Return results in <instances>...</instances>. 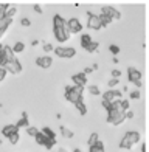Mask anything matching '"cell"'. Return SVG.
Instances as JSON below:
<instances>
[{
	"instance_id": "6da1fadb",
	"label": "cell",
	"mask_w": 149,
	"mask_h": 152,
	"mask_svg": "<svg viewBox=\"0 0 149 152\" xmlns=\"http://www.w3.org/2000/svg\"><path fill=\"white\" fill-rule=\"evenodd\" d=\"M53 34H55L58 42H65L70 37V31L67 28V20L61 14H55V17H53Z\"/></svg>"
},
{
	"instance_id": "7a4b0ae2",
	"label": "cell",
	"mask_w": 149,
	"mask_h": 152,
	"mask_svg": "<svg viewBox=\"0 0 149 152\" xmlns=\"http://www.w3.org/2000/svg\"><path fill=\"white\" fill-rule=\"evenodd\" d=\"M140 141V134L135 132V130H131V132H126V135L121 138L120 141V148L121 149H131L135 143Z\"/></svg>"
},
{
	"instance_id": "3957f363",
	"label": "cell",
	"mask_w": 149,
	"mask_h": 152,
	"mask_svg": "<svg viewBox=\"0 0 149 152\" xmlns=\"http://www.w3.org/2000/svg\"><path fill=\"white\" fill-rule=\"evenodd\" d=\"M83 87H78V86H69L65 87V98L69 99L70 102H78L83 99Z\"/></svg>"
},
{
	"instance_id": "277c9868",
	"label": "cell",
	"mask_w": 149,
	"mask_h": 152,
	"mask_svg": "<svg viewBox=\"0 0 149 152\" xmlns=\"http://www.w3.org/2000/svg\"><path fill=\"white\" fill-rule=\"evenodd\" d=\"M5 70H6V73L19 75L20 72H22V65H20V62L17 61V58H16V56H12V58H9V59H8V62H6Z\"/></svg>"
},
{
	"instance_id": "5b68a950",
	"label": "cell",
	"mask_w": 149,
	"mask_h": 152,
	"mask_svg": "<svg viewBox=\"0 0 149 152\" xmlns=\"http://www.w3.org/2000/svg\"><path fill=\"white\" fill-rule=\"evenodd\" d=\"M53 51L56 53L58 58H64V59H70V58L76 56V50H74V48H72V47H67V48H64V47H56Z\"/></svg>"
},
{
	"instance_id": "8992f818",
	"label": "cell",
	"mask_w": 149,
	"mask_h": 152,
	"mask_svg": "<svg viewBox=\"0 0 149 152\" xmlns=\"http://www.w3.org/2000/svg\"><path fill=\"white\" fill-rule=\"evenodd\" d=\"M127 78L132 84H135L137 87H141V72H138L137 68L129 67L127 68Z\"/></svg>"
},
{
	"instance_id": "52a82bcc",
	"label": "cell",
	"mask_w": 149,
	"mask_h": 152,
	"mask_svg": "<svg viewBox=\"0 0 149 152\" xmlns=\"http://www.w3.org/2000/svg\"><path fill=\"white\" fill-rule=\"evenodd\" d=\"M67 28H69L70 34H72V33L76 34V33H81V31H83V25H81V22H79L76 17H72V19L67 20Z\"/></svg>"
},
{
	"instance_id": "ba28073f",
	"label": "cell",
	"mask_w": 149,
	"mask_h": 152,
	"mask_svg": "<svg viewBox=\"0 0 149 152\" xmlns=\"http://www.w3.org/2000/svg\"><path fill=\"white\" fill-rule=\"evenodd\" d=\"M87 26L90 30H101V22H99V17L93 12H89V19H87Z\"/></svg>"
},
{
	"instance_id": "9c48e42d",
	"label": "cell",
	"mask_w": 149,
	"mask_h": 152,
	"mask_svg": "<svg viewBox=\"0 0 149 152\" xmlns=\"http://www.w3.org/2000/svg\"><path fill=\"white\" fill-rule=\"evenodd\" d=\"M72 81H73V84L74 86H78V87H85L87 84V75H84L83 72L81 73H76V75H73L72 76Z\"/></svg>"
},
{
	"instance_id": "30bf717a",
	"label": "cell",
	"mask_w": 149,
	"mask_h": 152,
	"mask_svg": "<svg viewBox=\"0 0 149 152\" xmlns=\"http://www.w3.org/2000/svg\"><path fill=\"white\" fill-rule=\"evenodd\" d=\"M101 14H104V16H107V17H110L112 20H113V19H115V20H118V19L121 17L120 11H117L115 8H112V6H104L103 11H101Z\"/></svg>"
},
{
	"instance_id": "8fae6325",
	"label": "cell",
	"mask_w": 149,
	"mask_h": 152,
	"mask_svg": "<svg viewBox=\"0 0 149 152\" xmlns=\"http://www.w3.org/2000/svg\"><path fill=\"white\" fill-rule=\"evenodd\" d=\"M103 99L104 101H109V102L118 101V99H121V92H118V90H107L103 95Z\"/></svg>"
},
{
	"instance_id": "7c38bea8",
	"label": "cell",
	"mask_w": 149,
	"mask_h": 152,
	"mask_svg": "<svg viewBox=\"0 0 149 152\" xmlns=\"http://www.w3.org/2000/svg\"><path fill=\"white\" fill-rule=\"evenodd\" d=\"M36 65L40 68H50L53 65V59L50 56H40L36 59Z\"/></svg>"
},
{
	"instance_id": "4fadbf2b",
	"label": "cell",
	"mask_w": 149,
	"mask_h": 152,
	"mask_svg": "<svg viewBox=\"0 0 149 152\" xmlns=\"http://www.w3.org/2000/svg\"><path fill=\"white\" fill-rule=\"evenodd\" d=\"M16 132H19V127L16 126V124H6V126L2 129V135L6 137V138H8L9 135H12V134H16Z\"/></svg>"
},
{
	"instance_id": "5bb4252c",
	"label": "cell",
	"mask_w": 149,
	"mask_h": 152,
	"mask_svg": "<svg viewBox=\"0 0 149 152\" xmlns=\"http://www.w3.org/2000/svg\"><path fill=\"white\" fill-rule=\"evenodd\" d=\"M12 22V19H8V17H3V19H0V39H2V36L5 34L6 28L11 25Z\"/></svg>"
},
{
	"instance_id": "9a60e30c",
	"label": "cell",
	"mask_w": 149,
	"mask_h": 152,
	"mask_svg": "<svg viewBox=\"0 0 149 152\" xmlns=\"http://www.w3.org/2000/svg\"><path fill=\"white\" fill-rule=\"evenodd\" d=\"M89 152H104V144L101 143V140H98L95 144L89 146Z\"/></svg>"
},
{
	"instance_id": "2e32d148",
	"label": "cell",
	"mask_w": 149,
	"mask_h": 152,
	"mask_svg": "<svg viewBox=\"0 0 149 152\" xmlns=\"http://www.w3.org/2000/svg\"><path fill=\"white\" fill-rule=\"evenodd\" d=\"M17 127H28L30 123H28V115H26V112H22V118H20L16 124Z\"/></svg>"
},
{
	"instance_id": "e0dca14e",
	"label": "cell",
	"mask_w": 149,
	"mask_h": 152,
	"mask_svg": "<svg viewBox=\"0 0 149 152\" xmlns=\"http://www.w3.org/2000/svg\"><path fill=\"white\" fill-rule=\"evenodd\" d=\"M74 107H76V110L79 112V115H85L87 113V107H85V104L83 102V99L78 101V102H74Z\"/></svg>"
},
{
	"instance_id": "ac0fdd59",
	"label": "cell",
	"mask_w": 149,
	"mask_h": 152,
	"mask_svg": "<svg viewBox=\"0 0 149 152\" xmlns=\"http://www.w3.org/2000/svg\"><path fill=\"white\" fill-rule=\"evenodd\" d=\"M98 47H99V44H98V42H95V40H92V42H90L89 45H87V47L84 48V50H85L87 53H95V51L98 50Z\"/></svg>"
},
{
	"instance_id": "d6986e66",
	"label": "cell",
	"mask_w": 149,
	"mask_h": 152,
	"mask_svg": "<svg viewBox=\"0 0 149 152\" xmlns=\"http://www.w3.org/2000/svg\"><path fill=\"white\" fill-rule=\"evenodd\" d=\"M34 140H36V143L37 144H40V146H44V144L47 143V140H48V138H47L42 132H37V135L34 137Z\"/></svg>"
},
{
	"instance_id": "ffe728a7",
	"label": "cell",
	"mask_w": 149,
	"mask_h": 152,
	"mask_svg": "<svg viewBox=\"0 0 149 152\" xmlns=\"http://www.w3.org/2000/svg\"><path fill=\"white\" fill-rule=\"evenodd\" d=\"M90 42H92L90 34H83V36H81V47H83V48H85Z\"/></svg>"
},
{
	"instance_id": "44dd1931",
	"label": "cell",
	"mask_w": 149,
	"mask_h": 152,
	"mask_svg": "<svg viewBox=\"0 0 149 152\" xmlns=\"http://www.w3.org/2000/svg\"><path fill=\"white\" fill-rule=\"evenodd\" d=\"M98 17H99V22H101V28H104V26H107V25L112 22V19L107 17V16H104V14H99Z\"/></svg>"
},
{
	"instance_id": "7402d4cb",
	"label": "cell",
	"mask_w": 149,
	"mask_h": 152,
	"mask_svg": "<svg viewBox=\"0 0 149 152\" xmlns=\"http://www.w3.org/2000/svg\"><path fill=\"white\" fill-rule=\"evenodd\" d=\"M12 48V53H22L25 50V44L23 42H16L14 47H11Z\"/></svg>"
},
{
	"instance_id": "603a6c76",
	"label": "cell",
	"mask_w": 149,
	"mask_h": 152,
	"mask_svg": "<svg viewBox=\"0 0 149 152\" xmlns=\"http://www.w3.org/2000/svg\"><path fill=\"white\" fill-rule=\"evenodd\" d=\"M42 134H44L47 138H51V140H55V138H56V134L53 132L50 127H44V129H42Z\"/></svg>"
},
{
	"instance_id": "cb8c5ba5",
	"label": "cell",
	"mask_w": 149,
	"mask_h": 152,
	"mask_svg": "<svg viewBox=\"0 0 149 152\" xmlns=\"http://www.w3.org/2000/svg\"><path fill=\"white\" fill-rule=\"evenodd\" d=\"M61 134H62L65 138H73V132L69 127H65V126H61Z\"/></svg>"
},
{
	"instance_id": "d4e9b609",
	"label": "cell",
	"mask_w": 149,
	"mask_h": 152,
	"mask_svg": "<svg viewBox=\"0 0 149 152\" xmlns=\"http://www.w3.org/2000/svg\"><path fill=\"white\" fill-rule=\"evenodd\" d=\"M8 62V56H6L5 50H0V67H5Z\"/></svg>"
},
{
	"instance_id": "484cf974",
	"label": "cell",
	"mask_w": 149,
	"mask_h": 152,
	"mask_svg": "<svg viewBox=\"0 0 149 152\" xmlns=\"http://www.w3.org/2000/svg\"><path fill=\"white\" fill-rule=\"evenodd\" d=\"M98 140H99V135H98L96 132H93V134L89 137V141H87V144H89V146H92V144H95Z\"/></svg>"
},
{
	"instance_id": "4316f807",
	"label": "cell",
	"mask_w": 149,
	"mask_h": 152,
	"mask_svg": "<svg viewBox=\"0 0 149 152\" xmlns=\"http://www.w3.org/2000/svg\"><path fill=\"white\" fill-rule=\"evenodd\" d=\"M89 93H92V95H95V96H98V95H101V90H99L98 86H89Z\"/></svg>"
},
{
	"instance_id": "83f0119b",
	"label": "cell",
	"mask_w": 149,
	"mask_h": 152,
	"mask_svg": "<svg viewBox=\"0 0 149 152\" xmlns=\"http://www.w3.org/2000/svg\"><path fill=\"white\" fill-rule=\"evenodd\" d=\"M19 138H20V137H19V132H16V134L9 135V137H8V140L11 141V144H17V143H19Z\"/></svg>"
},
{
	"instance_id": "f1b7e54d",
	"label": "cell",
	"mask_w": 149,
	"mask_h": 152,
	"mask_svg": "<svg viewBox=\"0 0 149 152\" xmlns=\"http://www.w3.org/2000/svg\"><path fill=\"white\" fill-rule=\"evenodd\" d=\"M37 132H39V129L37 127H26V134H28L30 137H36L37 135Z\"/></svg>"
},
{
	"instance_id": "f546056e",
	"label": "cell",
	"mask_w": 149,
	"mask_h": 152,
	"mask_svg": "<svg viewBox=\"0 0 149 152\" xmlns=\"http://www.w3.org/2000/svg\"><path fill=\"white\" fill-rule=\"evenodd\" d=\"M16 12H17V8H8V11H6L5 17H8V19H12V17L16 16Z\"/></svg>"
},
{
	"instance_id": "4dcf8cb0",
	"label": "cell",
	"mask_w": 149,
	"mask_h": 152,
	"mask_svg": "<svg viewBox=\"0 0 149 152\" xmlns=\"http://www.w3.org/2000/svg\"><path fill=\"white\" fill-rule=\"evenodd\" d=\"M55 144H56V138H55V140H51V138H48V140H47V143L44 144V146H45L47 149H48V151H51Z\"/></svg>"
},
{
	"instance_id": "1f68e13d",
	"label": "cell",
	"mask_w": 149,
	"mask_h": 152,
	"mask_svg": "<svg viewBox=\"0 0 149 152\" xmlns=\"http://www.w3.org/2000/svg\"><path fill=\"white\" fill-rule=\"evenodd\" d=\"M120 106H121V109H123L124 112H127V110H129V106H131V102L127 101V99H121V102H120Z\"/></svg>"
},
{
	"instance_id": "d6a6232c",
	"label": "cell",
	"mask_w": 149,
	"mask_h": 152,
	"mask_svg": "<svg viewBox=\"0 0 149 152\" xmlns=\"http://www.w3.org/2000/svg\"><path fill=\"white\" fill-rule=\"evenodd\" d=\"M118 82H120V79H117V78H112L109 82H107V86H109V88H113L115 86H118Z\"/></svg>"
},
{
	"instance_id": "836d02e7",
	"label": "cell",
	"mask_w": 149,
	"mask_h": 152,
	"mask_svg": "<svg viewBox=\"0 0 149 152\" xmlns=\"http://www.w3.org/2000/svg\"><path fill=\"white\" fill-rule=\"evenodd\" d=\"M109 50H110L112 54H118V53H120V47H118V45H110Z\"/></svg>"
},
{
	"instance_id": "e575fe53",
	"label": "cell",
	"mask_w": 149,
	"mask_h": 152,
	"mask_svg": "<svg viewBox=\"0 0 149 152\" xmlns=\"http://www.w3.org/2000/svg\"><path fill=\"white\" fill-rule=\"evenodd\" d=\"M53 50H55V47H53L51 44H45V45H44V51H45V53H50V51H53Z\"/></svg>"
},
{
	"instance_id": "d590c367",
	"label": "cell",
	"mask_w": 149,
	"mask_h": 152,
	"mask_svg": "<svg viewBox=\"0 0 149 152\" xmlns=\"http://www.w3.org/2000/svg\"><path fill=\"white\" fill-rule=\"evenodd\" d=\"M5 78H6V70H5V67H0V82H2Z\"/></svg>"
},
{
	"instance_id": "8d00e7d4",
	"label": "cell",
	"mask_w": 149,
	"mask_h": 152,
	"mask_svg": "<svg viewBox=\"0 0 149 152\" xmlns=\"http://www.w3.org/2000/svg\"><path fill=\"white\" fill-rule=\"evenodd\" d=\"M20 25H22V26H30V25H31V22H30V19L23 17L22 20H20Z\"/></svg>"
},
{
	"instance_id": "74e56055",
	"label": "cell",
	"mask_w": 149,
	"mask_h": 152,
	"mask_svg": "<svg viewBox=\"0 0 149 152\" xmlns=\"http://www.w3.org/2000/svg\"><path fill=\"white\" fill-rule=\"evenodd\" d=\"M131 98H132V99H138V98H140V90H134V92L131 93Z\"/></svg>"
},
{
	"instance_id": "f35d334b",
	"label": "cell",
	"mask_w": 149,
	"mask_h": 152,
	"mask_svg": "<svg viewBox=\"0 0 149 152\" xmlns=\"http://www.w3.org/2000/svg\"><path fill=\"white\" fill-rule=\"evenodd\" d=\"M112 76H113V78H120V76H121V72L120 70H112Z\"/></svg>"
},
{
	"instance_id": "ab89813d",
	"label": "cell",
	"mask_w": 149,
	"mask_h": 152,
	"mask_svg": "<svg viewBox=\"0 0 149 152\" xmlns=\"http://www.w3.org/2000/svg\"><path fill=\"white\" fill-rule=\"evenodd\" d=\"M110 104H112V102H109V101H104V99H103V107H104L106 110H109V109H110Z\"/></svg>"
},
{
	"instance_id": "60d3db41",
	"label": "cell",
	"mask_w": 149,
	"mask_h": 152,
	"mask_svg": "<svg viewBox=\"0 0 149 152\" xmlns=\"http://www.w3.org/2000/svg\"><path fill=\"white\" fill-rule=\"evenodd\" d=\"M126 118H134V112H132V110H127V112H126Z\"/></svg>"
},
{
	"instance_id": "b9f144b4",
	"label": "cell",
	"mask_w": 149,
	"mask_h": 152,
	"mask_svg": "<svg viewBox=\"0 0 149 152\" xmlns=\"http://www.w3.org/2000/svg\"><path fill=\"white\" fill-rule=\"evenodd\" d=\"M33 10H34L36 12H39V14H40V12H42V8H40L39 5H34V6H33Z\"/></svg>"
},
{
	"instance_id": "7bdbcfd3",
	"label": "cell",
	"mask_w": 149,
	"mask_h": 152,
	"mask_svg": "<svg viewBox=\"0 0 149 152\" xmlns=\"http://www.w3.org/2000/svg\"><path fill=\"white\" fill-rule=\"evenodd\" d=\"M92 72H93V70H92V68H90V67H87V68H85V70H84L83 73H84V75H90Z\"/></svg>"
},
{
	"instance_id": "ee69618b",
	"label": "cell",
	"mask_w": 149,
	"mask_h": 152,
	"mask_svg": "<svg viewBox=\"0 0 149 152\" xmlns=\"http://www.w3.org/2000/svg\"><path fill=\"white\" fill-rule=\"evenodd\" d=\"M146 149H148L146 143H143V144H141V152H146Z\"/></svg>"
},
{
	"instance_id": "f6af8a7d",
	"label": "cell",
	"mask_w": 149,
	"mask_h": 152,
	"mask_svg": "<svg viewBox=\"0 0 149 152\" xmlns=\"http://www.w3.org/2000/svg\"><path fill=\"white\" fill-rule=\"evenodd\" d=\"M37 44H39V40H33V42H31V45H33V47H36Z\"/></svg>"
},
{
	"instance_id": "bcb514c9",
	"label": "cell",
	"mask_w": 149,
	"mask_h": 152,
	"mask_svg": "<svg viewBox=\"0 0 149 152\" xmlns=\"http://www.w3.org/2000/svg\"><path fill=\"white\" fill-rule=\"evenodd\" d=\"M58 152H67V151H65V149H64V148H62V149H59V151H58Z\"/></svg>"
},
{
	"instance_id": "7dc6e473",
	"label": "cell",
	"mask_w": 149,
	"mask_h": 152,
	"mask_svg": "<svg viewBox=\"0 0 149 152\" xmlns=\"http://www.w3.org/2000/svg\"><path fill=\"white\" fill-rule=\"evenodd\" d=\"M74 152H83V151H81V149H74Z\"/></svg>"
},
{
	"instance_id": "c3c4849f",
	"label": "cell",
	"mask_w": 149,
	"mask_h": 152,
	"mask_svg": "<svg viewBox=\"0 0 149 152\" xmlns=\"http://www.w3.org/2000/svg\"><path fill=\"white\" fill-rule=\"evenodd\" d=\"M0 50H3V45L2 44H0Z\"/></svg>"
}]
</instances>
